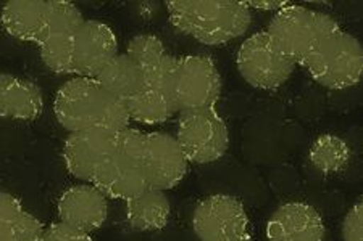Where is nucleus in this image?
I'll use <instances>...</instances> for the list:
<instances>
[{
    "label": "nucleus",
    "mask_w": 363,
    "mask_h": 241,
    "mask_svg": "<svg viewBox=\"0 0 363 241\" xmlns=\"http://www.w3.org/2000/svg\"><path fill=\"white\" fill-rule=\"evenodd\" d=\"M172 206L165 192L147 187L136 196L126 199V221L138 232H157L165 228Z\"/></svg>",
    "instance_id": "18"
},
{
    "label": "nucleus",
    "mask_w": 363,
    "mask_h": 241,
    "mask_svg": "<svg viewBox=\"0 0 363 241\" xmlns=\"http://www.w3.org/2000/svg\"><path fill=\"white\" fill-rule=\"evenodd\" d=\"M40 47V58L50 71L57 74H74L73 36H55L47 39Z\"/></svg>",
    "instance_id": "22"
},
{
    "label": "nucleus",
    "mask_w": 363,
    "mask_h": 241,
    "mask_svg": "<svg viewBox=\"0 0 363 241\" xmlns=\"http://www.w3.org/2000/svg\"><path fill=\"white\" fill-rule=\"evenodd\" d=\"M118 55V40L105 23L84 20L73 34V69L78 78L96 79L113 57Z\"/></svg>",
    "instance_id": "13"
},
{
    "label": "nucleus",
    "mask_w": 363,
    "mask_h": 241,
    "mask_svg": "<svg viewBox=\"0 0 363 241\" xmlns=\"http://www.w3.org/2000/svg\"><path fill=\"white\" fill-rule=\"evenodd\" d=\"M96 81L110 95L118 98L123 103L145 86L136 63L126 54L113 57L97 74Z\"/></svg>",
    "instance_id": "19"
},
{
    "label": "nucleus",
    "mask_w": 363,
    "mask_h": 241,
    "mask_svg": "<svg viewBox=\"0 0 363 241\" xmlns=\"http://www.w3.org/2000/svg\"><path fill=\"white\" fill-rule=\"evenodd\" d=\"M126 55L136 63L145 86L169 93L178 58L167 54L165 45L159 37L152 34H139L128 42Z\"/></svg>",
    "instance_id": "15"
},
{
    "label": "nucleus",
    "mask_w": 363,
    "mask_h": 241,
    "mask_svg": "<svg viewBox=\"0 0 363 241\" xmlns=\"http://www.w3.org/2000/svg\"><path fill=\"white\" fill-rule=\"evenodd\" d=\"M44 95L33 81L0 74V117L33 121L43 114Z\"/></svg>",
    "instance_id": "17"
},
{
    "label": "nucleus",
    "mask_w": 363,
    "mask_h": 241,
    "mask_svg": "<svg viewBox=\"0 0 363 241\" xmlns=\"http://www.w3.org/2000/svg\"><path fill=\"white\" fill-rule=\"evenodd\" d=\"M308 74L331 90H342L360 82L363 74V49L352 34L337 29L298 63Z\"/></svg>",
    "instance_id": "4"
},
{
    "label": "nucleus",
    "mask_w": 363,
    "mask_h": 241,
    "mask_svg": "<svg viewBox=\"0 0 363 241\" xmlns=\"http://www.w3.org/2000/svg\"><path fill=\"white\" fill-rule=\"evenodd\" d=\"M325 233L318 211L301 201L281 204L267 222L268 241H325Z\"/></svg>",
    "instance_id": "14"
},
{
    "label": "nucleus",
    "mask_w": 363,
    "mask_h": 241,
    "mask_svg": "<svg viewBox=\"0 0 363 241\" xmlns=\"http://www.w3.org/2000/svg\"><path fill=\"white\" fill-rule=\"evenodd\" d=\"M57 213L62 223L91 233L99 230L107 221V198L94 185L72 187L62 193Z\"/></svg>",
    "instance_id": "16"
},
{
    "label": "nucleus",
    "mask_w": 363,
    "mask_h": 241,
    "mask_svg": "<svg viewBox=\"0 0 363 241\" xmlns=\"http://www.w3.org/2000/svg\"><path fill=\"white\" fill-rule=\"evenodd\" d=\"M25 213L21 201L7 192H0V241L7 237L15 222Z\"/></svg>",
    "instance_id": "24"
},
{
    "label": "nucleus",
    "mask_w": 363,
    "mask_h": 241,
    "mask_svg": "<svg viewBox=\"0 0 363 241\" xmlns=\"http://www.w3.org/2000/svg\"><path fill=\"white\" fill-rule=\"evenodd\" d=\"M169 95L181 113L213 108L221 95V78L212 58L202 55L178 58Z\"/></svg>",
    "instance_id": "8"
},
{
    "label": "nucleus",
    "mask_w": 363,
    "mask_h": 241,
    "mask_svg": "<svg viewBox=\"0 0 363 241\" xmlns=\"http://www.w3.org/2000/svg\"><path fill=\"white\" fill-rule=\"evenodd\" d=\"M44 230L43 222L25 211L2 241H43Z\"/></svg>",
    "instance_id": "23"
},
{
    "label": "nucleus",
    "mask_w": 363,
    "mask_h": 241,
    "mask_svg": "<svg viewBox=\"0 0 363 241\" xmlns=\"http://www.w3.org/2000/svg\"><path fill=\"white\" fill-rule=\"evenodd\" d=\"M43 241H94L91 233L73 228L67 223L55 222L47 227L43 235Z\"/></svg>",
    "instance_id": "26"
},
{
    "label": "nucleus",
    "mask_w": 363,
    "mask_h": 241,
    "mask_svg": "<svg viewBox=\"0 0 363 241\" xmlns=\"http://www.w3.org/2000/svg\"><path fill=\"white\" fill-rule=\"evenodd\" d=\"M244 81L260 90H274L291 78L296 61L281 54L267 31L245 39L236 58Z\"/></svg>",
    "instance_id": "9"
},
{
    "label": "nucleus",
    "mask_w": 363,
    "mask_h": 241,
    "mask_svg": "<svg viewBox=\"0 0 363 241\" xmlns=\"http://www.w3.org/2000/svg\"><path fill=\"white\" fill-rule=\"evenodd\" d=\"M54 113L58 124L69 134L97 129L121 132L131 121L125 103L89 78L65 82L55 95Z\"/></svg>",
    "instance_id": "1"
},
{
    "label": "nucleus",
    "mask_w": 363,
    "mask_h": 241,
    "mask_svg": "<svg viewBox=\"0 0 363 241\" xmlns=\"http://www.w3.org/2000/svg\"><path fill=\"white\" fill-rule=\"evenodd\" d=\"M120 132L84 131L72 132L63 145L65 167L74 179L91 182L97 169L108 160L118 145Z\"/></svg>",
    "instance_id": "12"
},
{
    "label": "nucleus",
    "mask_w": 363,
    "mask_h": 241,
    "mask_svg": "<svg viewBox=\"0 0 363 241\" xmlns=\"http://www.w3.org/2000/svg\"><path fill=\"white\" fill-rule=\"evenodd\" d=\"M186 155L177 137L165 132L144 134L143 167L149 187L159 190H172L187 174Z\"/></svg>",
    "instance_id": "10"
},
{
    "label": "nucleus",
    "mask_w": 363,
    "mask_h": 241,
    "mask_svg": "<svg viewBox=\"0 0 363 241\" xmlns=\"http://www.w3.org/2000/svg\"><path fill=\"white\" fill-rule=\"evenodd\" d=\"M125 107L130 119L149 126L163 124L178 111L168 92L147 86L128 98Z\"/></svg>",
    "instance_id": "20"
},
{
    "label": "nucleus",
    "mask_w": 363,
    "mask_h": 241,
    "mask_svg": "<svg viewBox=\"0 0 363 241\" xmlns=\"http://www.w3.org/2000/svg\"><path fill=\"white\" fill-rule=\"evenodd\" d=\"M177 140L187 161L210 164L225 156L230 146V132L215 108L183 111L178 121Z\"/></svg>",
    "instance_id": "7"
},
{
    "label": "nucleus",
    "mask_w": 363,
    "mask_h": 241,
    "mask_svg": "<svg viewBox=\"0 0 363 241\" xmlns=\"http://www.w3.org/2000/svg\"><path fill=\"white\" fill-rule=\"evenodd\" d=\"M310 163L323 174H335L342 170L350 161V148L342 139L325 134L315 140L308 153Z\"/></svg>",
    "instance_id": "21"
},
{
    "label": "nucleus",
    "mask_w": 363,
    "mask_h": 241,
    "mask_svg": "<svg viewBox=\"0 0 363 241\" xmlns=\"http://www.w3.org/2000/svg\"><path fill=\"white\" fill-rule=\"evenodd\" d=\"M212 241H252L250 235H239V237H230V238H220V240H212Z\"/></svg>",
    "instance_id": "28"
},
{
    "label": "nucleus",
    "mask_w": 363,
    "mask_h": 241,
    "mask_svg": "<svg viewBox=\"0 0 363 241\" xmlns=\"http://www.w3.org/2000/svg\"><path fill=\"white\" fill-rule=\"evenodd\" d=\"M0 21L9 36L40 45L55 36H73L84 18L67 0H10L0 11Z\"/></svg>",
    "instance_id": "3"
},
{
    "label": "nucleus",
    "mask_w": 363,
    "mask_h": 241,
    "mask_svg": "<svg viewBox=\"0 0 363 241\" xmlns=\"http://www.w3.org/2000/svg\"><path fill=\"white\" fill-rule=\"evenodd\" d=\"M143 139L138 129L120 132L118 145L91 179V184L105 198L130 199L147 188L143 167Z\"/></svg>",
    "instance_id": "6"
},
{
    "label": "nucleus",
    "mask_w": 363,
    "mask_h": 241,
    "mask_svg": "<svg viewBox=\"0 0 363 241\" xmlns=\"http://www.w3.org/2000/svg\"><path fill=\"white\" fill-rule=\"evenodd\" d=\"M172 25L205 45H221L241 37L252 21L250 10L236 0H169Z\"/></svg>",
    "instance_id": "2"
},
{
    "label": "nucleus",
    "mask_w": 363,
    "mask_h": 241,
    "mask_svg": "<svg viewBox=\"0 0 363 241\" xmlns=\"http://www.w3.org/2000/svg\"><path fill=\"white\" fill-rule=\"evenodd\" d=\"M341 26L333 16L310 10L302 5L281 8L272 18L267 34L281 54L301 63L317 45Z\"/></svg>",
    "instance_id": "5"
},
{
    "label": "nucleus",
    "mask_w": 363,
    "mask_h": 241,
    "mask_svg": "<svg viewBox=\"0 0 363 241\" xmlns=\"http://www.w3.org/2000/svg\"><path fill=\"white\" fill-rule=\"evenodd\" d=\"M344 241H363V203L359 201L352 206L342 222Z\"/></svg>",
    "instance_id": "25"
},
{
    "label": "nucleus",
    "mask_w": 363,
    "mask_h": 241,
    "mask_svg": "<svg viewBox=\"0 0 363 241\" xmlns=\"http://www.w3.org/2000/svg\"><path fill=\"white\" fill-rule=\"evenodd\" d=\"M192 228L201 241L239 237L249 233V217L238 198L212 195L196 206Z\"/></svg>",
    "instance_id": "11"
},
{
    "label": "nucleus",
    "mask_w": 363,
    "mask_h": 241,
    "mask_svg": "<svg viewBox=\"0 0 363 241\" xmlns=\"http://www.w3.org/2000/svg\"><path fill=\"white\" fill-rule=\"evenodd\" d=\"M247 7H254L262 11H274L288 7L289 2H284V0H249V2H244Z\"/></svg>",
    "instance_id": "27"
}]
</instances>
